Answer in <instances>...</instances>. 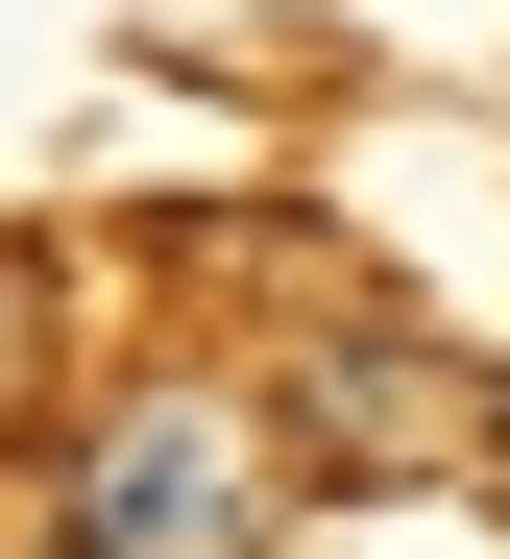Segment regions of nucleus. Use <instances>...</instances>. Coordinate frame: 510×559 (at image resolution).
Here are the masks:
<instances>
[{"label":"nucleus","mask_w":510,"mask_h":559,"mask_svg":"<svg viewBox=\"0 0 510 559\" xmlns=\"http://www.w3.org/2000/svg\"><path fill=\"white\" fill-rule=\"evenodd\" d=\"M292 511V438L244 390H122L49 438V559H268Z\"/></svg>","instance_id":"1"},{"label":"nucleus","mask_w":510,"mask_h":559,"mask_svg":"<svg viewBox=\"0 0 510 559\" xmlns=\"http://www.w3.org/2000/svg\"><path fill=\"white\" fill-rule=\"evenodd\" d=\"M414 462H438V365H389V341L292 365V487H414Z\"/></svg>","instance_id":"2"}]
</instances>
